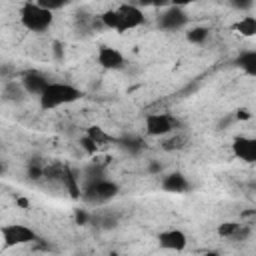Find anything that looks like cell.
Wrapping results in <instances>:
<instances>
[{
	"instance_id": "obj_6",
	"label": "cell",
	"mask_w": 256,
	"mask_h": 256,
	"mask_svg": "<svg viewBox=\"0 0 256 256\" xmlns=\"http://www.w3.org/2000/svg\"><path fill=\"white\" fill-rule=\"evenodd\" d=\"M116 16H118V24H116V32L124 34L128 30H136L146 22L144 16V8H140L138 4H120L116 8Z\"/></svg>"
},
{
	"instance_id": "obj_9",
	"label": "cell",
	"mask_w": 256,
	"mask_h": 256,
	"mask_svg": "<svg viewBox=\"0 0 256 256\" xmlns=\"http://www.w3.org/2000/svg\"><path fill=\"white\" fill-rule=\"evenodd\" d=\"M158 244L170 252H184L188 248V234L180 228H168L158 234Z\"/></svg>"
},
{
	"instance_id": "obj_4",
	"label": "cell",
	"mask_w": 256,
	"mask_h": 256,
	"mask_svg": "<svg viewBox=\"0 0 256 256\" xmlns=\"http://www.w3.org/2000/svg\"><path fill=\"white\" fill-rule=\"evenodd\" d=\"M0 238L4 248H16V246H26L38 240V234L32 226L26 224H18V222H10V224H2L0 226Z\"/></svg>"
},
{
	"instance_id": "obj_7",
	"label": "cell",
	"mask_w": 256,
	"mask_h": 256,
	"mask_svg": "<svg viewBox=\"0 0 256 256\" xmlns=\"http://www.w3.org/2000/svg\"><path fill=\"white\" fill-rule=\"evenodd\" d=\"M156 24L160 30H166V32H176V30H182L186 24H188V14H186V8H178V6H166L160 10L158 18H156Z\"/></svg>"
},
{
	"instance_id": "obj_14",
	"label": "cell",
	"mask_w": 256,
	"mask_h": 256,
	"mask_svg": "<svg viewBox=\"0 0 256 256\" xmlns=\"http://www.w3.org/2000/svg\"><path fill=\"white\" fill-rule=\"evenodd\" d=\"M60 180H62L64 188L70 192V196H72L74 200H78V198H80V192H82L80 182H78V176H74V172H72L70 168H64V170L60 172Z\"/></svg>"
},
{
	"instance_id": "obj_27",
	"label": "cell",
	"mask_w": 256,
	"mask_h": 256,
	"mask_svg": "<svg viewBox=\"0 0 256 256\" xmlns=\"http://www.w3.org/2000/svg\"><path fill=\"white\" fill-rule=\"evenodd\" d=\"M76 220L84 224V222H86V214H84V212H78V214H76Z\"/></svg>"
},
{
	"instance_id": "obj_3",
	"label": "cell",
	"mask_w": 256,
	"mask_h": 256,
	"mask_svg": "<svg viewBox=\"0 0 256 256\" xmlns=\"http://www.w3.org/2000/svg\"><path fill=\"white\" fill-rule=\"evenodd\" d=\"M118 192H120L118 182L108 180V178H102V176H96V178H92V180L86 182V186H84L82 192H80V198H82L86 204L102 206V204L110 202L112 198H116Z\"/></svg>"
},
{
	"instance_id": "obj_11",
	"label": "cell",
	"mask_w": 256,
	"mask_h": 256,
	"mask_svg": "<svg viewBox=\"0 0 256 256\" xmlns=\"http://www.w3.org/2000/svg\"><path fill=\"white\" fill-rule=\"evenodd\" d=\"M48 82L50 80L38 70H26L22 74V78H20V84H22V88H24V92L28 96H40L42 90L48 86Z\"/></svg>"
},
{
	"instance_id": "obj_25",
	"label": "cell",
	"mask_w": 256,
	"mask_h": 256,
	"mask_svg": "<svg viewBox=\"0 0 256 256\" xmlns=\"http://www.w3.org/2000/svg\"><path fill=\"white\" fill-rule=\"evenodd\" d=\"M196 0H170L172 6H178V8H188L190 4H194Z\"/></svg>"
},
{
	"instance_id": "obj_19",
	"label": "cell",
	"mask_w": 256,
	"mask_h": 256,
	"mask_svg": "<svg viewBox=\"0 0 256 256\" xmlns=\"http://www.w3.org/2000/svg\"><path fill=\"white\" fill-rule=\"evenodd\" d=\"M26 92H24V88H22V84L18 82H8V86H6V90H4V98L6 100H10V102H18V100H22V96H24Z\"/></svg>"
},
{
	"instance_id": "obj_20",
	"label": "cell",
	"mask_w": 256,
	"mask_h": 256,
	"mask_svg": "<svg viewBox=\"0 0 256 256\" xmlns=\"http://www.w3.org/2000/svg\"><path fill=\"white\" fill-rule=\"evenodd\" d=\"M100 22L104 28L108 30H116V24H118V16H116V8H108L100 14Z\"/></svg>"
},
{
	"instance_id": "obj_16",
	"label": "cell",
	"mask_w": 256,
	"mask_h": 256,
	"mask_svg": "<svg viewBox=\"0 0 256 256\" xmlns=\"http://www.w3.org/2000/svg\"><path fill=\"white\" fill-rule=\"evenodd\" d=\"M186 146V136L184 134H178L176 130L170 132L168 136H164V142H162V148L172 152V150H182Z\"/></svg>"
},
{
	"instance_id": "obj_15",
	"label": "cell",
	"mask_w": 256,
	"mask_h": 256,
	"mask_svg": "<svg viewBox=\"0 0 256 256\" xmlns=\"http://www.w3.org/2000/svg\"><path fill=\"white\" fill-rule=\"evenodd\" d=\"M86 136H88L98 148H104V146H108L110 142H114V138H112L102 126H90V128L86 130Z\"/></svg>"
},
{
	"instance_id": "obj_28",
	"label": "cell",
	"mask_w": 256,
	"mask_h": 256,
	"mask_svg": "<svg viewBox=\"0 0 256 256\" xmlns=\"http://www.w3.org/2000/svg\"><path fill=\"white\" fill-rule=\"evenodd\" d=\"M2 172H4V164L0 162V174H2Z\"/></svg>"
},
{
	"instance_id": "obj_22",
	"label": "cell",
	"mask_w": 256,
	"mask_h": 256,
	"mask_svg": "<svg viewBox=\"0 0 256 256\" xmlns=\"http://www.w3.org/2000/svg\"><path fill=\"white\" fill-rule=\"evenodd\" d=\"M134 4H138L140 8H156V10H162V8L170 6V0H136Z\"/></svg>"
},
{
	"instance_id": "obj_12",
	"label": "cell",
	"mask_w": 256,
	"mask_h": 256,
	"mask_svg": "<svg viewBox=\"0 0 256 256\" xmlns=\"http://www.w3.org/2000/svg\"><path fill=\"white\" fill-rule=\"evenodd\" d=\"M160 186L164 192H170V194H184L188 188H190V182L188 178L182 174V172H170L166 174L162 180H160Z\"/></svg>"
},
{
	"instance_id": "obj_24",
	"label": "cell",
	"mask_w": 256,
	"mask_h": 256,
	"mask_svg": "<svg viewBox=\"0 0 256 256\" xmlns=\"http://www.w3.org/2000/svg\"><path fill=\"white\" fill-rule=\"evenodd\" d=\"M232 8L240 10V12H250L252 6H254V0H230Z\"/></svg>"
},
{
	"instance_id": "obj_13",
	"label": "cell",
	"mask_w": 256,
	"mask_h": 256,
	"mask_svg": "<svg viewBox=\"0 0 256 256\" xmlns=\"http://www.w3.org/2000/svg\"><path fill=\"white\" fill-rule=\"evenodd\" d=\"M232 30L234 32H238L240 36H244V38H252V36H256V16L254 14H244L234 26H232Z\"/></svg>"
},
{
	"instance_id": "obj_21",
	"label": "cell",
	"mask_w": 256,
	"mask_h": 256,
	"mask_svg": "<svg viewBox=\"0 0 256 256\" xmlns=\"http://www.w3.org/2000/svg\"><path fill=\"white\" fill-rule=\"evenodd\" d=\"M38 6H42V8H46V10H50V12H58V10H62V8H66L72 0H34Z\"/></svg>"
},
{
	"instance_id": "obj_26",
	"label": "cell",
	"mask_w": 256,
	"mask_h": 256,
	"mask_svg": "<svg viewBox=\"0 0 256 256\" xmlns=\"http://www.w3.org/2000/svg\"><path fill=\"white\" fill-rule=\"evenodd\" d=\"M250 116H252V114H250L248 110H238V114H236V118H238V120H248Z\"/></svg>"
},
{
	"instance_id": "obj_23",
	"label": "cell",
	"mask_w": 256,
	"mask_h": 256,
	"mask_svg": "<svg viewBox=\"0 0 256 256\" xmlns=\"http://www.w3.org/2000/svg\"><path fill=\"white\" fill-rule=\"evenodd\" d=\"M80 148H82L88 156H96V154H98V150H100V148H98V146H96V144H94L86 134L80 138Z\"/></svg>"
},
{
	"instance_id": "obj_1",
	"label": "cell",
	"mask_w": 256,
	"mask_h": 256,
	"mask_svg": "<svg viewBox=\"0 0 256 256\" xmlns=\"http://www.w3.org/2000/svg\"><path fill=\"white\" fill-rule=\"evenodd\" d=\"M82 96H84V92L70 82H48V86L38 96V104H40V110L50 112V110H56L62 106H70V104L82 100Z\"/></svg>"
},
{
	"instance_id": "obj_17",
	"label": "cell",
	"mask_w": 256,
	"mask_h": 256,
	"mask_svg": "<svg viewBox=\"0 0 256 256\" xmlns=\"http://www.w3.org/2000/svg\"><path fill=\"white\" fill-rule=\"evenodd\" d=\"M208 36H210V30L204 26H192L186 30V40L190 44H204L208 40Z\"/></svg>"
},
{
	"instance_id": "obj_8",
	"label": "cell",
	"mask_w": 256,
	"mask_h": 256,
	"mask_svg": "<svg viewBox=\"0 0 256 256\" xmlns=\"http://www.w3.org/2000/svg\"><path fill=\"white\" fill-rule=\"evenodd\" d=\"M96 62L104 68V70H112V72H118L126 66V58L124 54L114 48V46H108V44H102L96 52Z\"/></svg>"
},
{
	"instance_id": "obj_10",
	"label": "cell",
	"mask_w": 256,
	"mask_h": 256,
	"mask_svg": "<svg viewBox=\"0 0 256 256\" xmlns=\"http://www.w3.org/2000/svg\"><path fill=\"white\" fill-rule=\"evenodd\" d=\"M232 154L240 162L254 164L256 162V140L250 136H236L232 140Z\"/></svg>"
},
{
	"instance_id": "obj_18",
	"label": "cell",
	"mask_w": 256,
	"mask_h": 256,
	"mask_svg": "<svg viewBox=\"0 0 256 256\" xmlns=\"http://www.w3.org/2000/svg\"><path fill=\"white\" fill-rule=\"evenodd\" d=\"M238 64H240V68H242L246 74L254 76V74H256V52H254V50L244 52V54L238 58Z\"/></svg>"
},
{
	"instance_id": "obj_2",
	"label": "cell",
	"mask_w": 256,
	"mask_h": 256,
	"mask_svg": "<svg viewBox=\"0 0 256 256\" xmlns=\"http://www.w3.org/2000/svg\"><path fill=\"white\" fill-rule=\"evenodd\" d=\"M20 24L22 28H26L28 32H34V34H40V32H46L52 28L54 24V12L38 6L34 0H28L20 6Z\"/></svg>"
},
{
	"instance_id": "obj_5",
	"label": "cell",
	"mask_w": 256,
	"mask_h": 256,
	"mask_svg": "<svg viewBox=\"0 0 256 256\" xmlns=\"http://www.w3.org/2000/svg\"><path fill=\"white\" fill-rule=\"evenodd\" d=\"M178 130V120L166 112H150L144 118V132L150 138H164L170 132Z\"/></svg>"
}]
</instances>
